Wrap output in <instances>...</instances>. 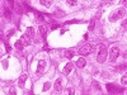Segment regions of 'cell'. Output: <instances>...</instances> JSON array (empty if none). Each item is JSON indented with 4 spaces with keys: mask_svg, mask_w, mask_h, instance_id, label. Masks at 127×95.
<instances>
[{
    "mask_svg": "<svg viewBox=\"0 0 127 95\" xmlns=\"http://www.w3.org/2000/svg\"><path fill=\"white\" fill-rule=\"evenodd\" d=\"M26 80H27V75L24 73V75H22L19 77V81H18V84H19V86L20 88H23L24 86V84H26Z\"/></svg>",
    "mask_w": 127,
    "mask_h": 95,
    "instance_id": "cell-10",
    "label": "cell"
},
{
    "mask_svg": "<svg viewBox=\"0 0 127 95\" xmlns=\"http://www.w3.org/2000/svg\"><path fill=\"white\" fill-rule=\"evenodd\" d=\"M13 33H14V29H10L8 33H6V37H10V36H13Z\"/></svg>",
    "mask_w": 127,
    "mask_h": 95,
    "instance_id": "cell-20",
    "label": "cell"
},
{
    "mask_svg": "<svg viewBox=\"0 0 127 95\" xmlns=\"http://www.w3.org/2000/svg\"><path fill=\"white\" fill-rule=\"evenodd\" d=\"M72 56H74V52H71V51H66V52H65V57H66V58L71 60Z\"/></svg>",
    "mask_w": 127,
    "mask_h": 95,
    "instance_id": "cell-14",
    "label": "cell"
},
{
    "mask_svg": "<svg viewBox=\"0 0 127 95\" xmlns=\"http://www.w3.org/2000/svg\"><path fill=\"white\" fill-rule=\"evenodd\" d=\"M72 69H74V66H72V63H71V62L66 63V66L64 67V73H65V75H69V73L72 71Z\"/></svg>",
    "mask_w": 127,
    "mask_h": 95,
    "instance_id": "cell-7",
    "label": "cell"
},
{
    "mask_svg": "<svg viewBox=\"0 0 127 95\" xmlns=\"http://www.w3.org/2000/svg\"><path fill=\"white\" fill-rule=\"evenodd\" d=\"M32 43V41H31V37L28 36V34H24V36H22L18 41H17V43H15V47L18 48V49H22L23 47H27V46H29Z\"/></svg>",
    "mask_w": 127,
    "mask_h": 95,
    "instance_id": "cell-1",
    "label": "cell"
},
{
    "mask_svg": "<svg viewBox=\"0 0 127 95\" xmlns=\"http://www.w3.org/2000/svg\"><path fill=\"white\" fill-rule=\"evenodd\" d=\"M122 84H123V85L127 84V76L126 75H123V77H122Z\"/></svg>",
    "mask_w": 127,
    "mask_h": 95,
    "instance_id": "cell-19",
    "label": "cell"
},
{
    "mask_svg": "<svg viewBox=\"0 0 127 95\" xmlns=\"http://www.w3.org/2000/svg\"><path fill=\"white\" fill-rule=\"evenodd\" d=\"M67 4H69V5H75L76 1H71V0H67Z\"/></svg>",
    "mask_w": 127,
    "mask_h": 95,
    "instance_id": "cell-21",
    "label": "cell"
},
{
    "mask_svg": "<svg viewBox=\"0 0 127 95\" xmlns=\"http://www.w3.org/2000/svg\"><path fill=\"white\" fill-rule=\"evenodd\" d=\"M36 17H37V20H38V22H42V20H43V17H42L41 14H38V13H37Z\"/></svg>",
    "mask_w": 127,
    "mask_h": 95,
    "instance_id": "cell-18",
    "label": "cell"
},
{
    "mask_svg": "<svg viewBox=\"0 0 127 95\" xmlns=\"http://www.w3.org/2000/svg\"><path fill=\"white\" fill-rule=\"evenodd\" d=\"M74 93H75V91H74V89H72V88H67L65 91H64V94H66V95H70V94L72 95Z\"/></svg>",
    "mask_w": 127,
    "mask_h": 95,
    "instance_id": "cell-15",
    "label": "cell"
},
{
    "mask_svg": "<svg viewBox=\"0 0 127 95\" xmlns=\"http://www.w3.org/2000/svg\"><path fill=\"white\" fill-rule=\"evenodd\" d=\"M9 94H12V95H15V94H17L15 89H14V88H10V89H9Z\"/></svg>",
    "mask_w": 127,
    "mask_h": 95,
    "instance_id": "cell-17",
    "label": "cell"
},
{
    "mask_svg": "<svg viewBox=\"0 0 127 95\" xmlns=\"http://www.w3.org/2000/svg\"><path fill=\"white\" fill-rule=\"evenodd\" d=\"M85 65H87V61H85V58H83V57H80V58L76 61V66H78L79 69H83Z\"/></svg>",
    "mask_w": 127,
    "mask_h": 95,
    "instance_id": "cell-9",
    "label": "cell"
},
{
    "mask_svg": "<svg viewBox=\"0 0 127 95\" xmlns=\"http://www.w3.org/2000/svg\"><path fill=\"white\" fill-rule=\"evenodd\" d=\"M39 3L42 4V5H45V6H51V4H52V0H39Z\"/></svg>",
    "mask_w": 127,
    "mask_h": 95,
    "instance_id": "cell-13",
    "label": "cell"
},
{
    "mask_svg": "<svg viewBox=\"0 0 127 95\" xmlns=\"http://www.w3.org/2000/svg\"><path fill=\"white\" fill-rule=\"evenodd\" d=\"M105 57H107V49H105V46L104 45H100L99 46V53L97 56V61L103 63L105 61Z\"/></svg>",
    "mask_w": 127,
    "mask_h": 95,
    "instance_id": "cell-3",
    "label": "cell"
},
{
    "mask_svg": "<svg viewBox=\"0 0 127 95\" xmlns=\"http://www.w3.org/2000/svg\"><path fill=\"white\" fill-rule=\"evenodd\" d=\"M5 47H6V51H8V52H9V51H10V46H9V45H8V43H6V45H5Z\"/></svg>",
    "mask_w": 127,
    "mask_h": 95,
    "instance_id": "cell-23",
    "label": "cell"
},
{
    "mask_svg": "<svg viewBox=\"0 0 127 95\" xmlns=\"http://www.w3.org/2000/svg\"><path fill=\"white\" fill-rule=\"evenodd\" d=\"M93 28H94V22H92L90 25H89V29H90V30H93Z\"/></svg>",
    "mask_w": 127,
    "mask_h": 95,
    "instance_id": "cell-22",
    "label": "cell"
},
{
    "mask_svg": "<svg viewBox=\"0 0 127 95\" xmlns=\"http://www.w3.org/2000/svg\"><path fill=\"white\" fill-rule=\"evenodd\" d=\"M26 34H28L31 38H33V36H34V29L32 28V27H28V28H27V33H26Z\"/></svg>",
    "mask_w": 127,
    "mask_h": 95,
    "instance_id": "cell-12",
    "label": "cell"
},
{
    "mask_svg": "<svg viewBox=\"0 0 127 95\" xmlns=\"http://www.w3.org/2000/svg\"><path fill=\"white\" fill-rule=\"evenodd\" d=\"M92 49H93V46L92 45H85V46H83L79 51H78V53L80 55V56H87V55H89L90 52H92Z\"/></svg>",
    "mask_w": 127,
    "mask_h": 95,
    "instance_id": "cell-4",
    "label": "cell"
},
{
    "mask_svg": "<svg viewBox=\"0 0 127 95\" xmlns=\"http://www.w3.org/2000/svg\"><path fill=\"white\" fill-rule=\"evenodd\" d=\"M54 89H55L56 93H61V91H62V80H61V79H57V80L55 81Z\"/></svg>",
    "mask_w": 127,
    "mask_h": 95,
    "instance_id": "cell-6",
    "label": "cell"
},
{
    "mask_svg": "<svg viewBox=\"0 0 127 95\" xmlns=\"http://www.w3.org/2000/svg\"><path fill=\"white\" fill-rule=\"evenodd\" d=\"M45 66H46V61H45V60H41V61L38 62L37 72H43V70H45Z\"/></svg>",
    "mask_w": 127,
    "mask_h": 95,
    "instance_id": "cell-8",
    "label": "cell"
},
{
    "mask_svg": "<svg viewBox=\"0 0 127 95\" xmlns=\"http://www.w3.org/2000/svg\"><path fill=\"white\" fill-rule=\"evenodd\" d=\"M125 14H126L125 9H123V8H120V9H117V10H114V12L111 13V15H109V20H111V22H116V20L121 19Z\"/></svg>",
    "mask_w": 127,
    "mask_h": 95,
    "instance_id": "cell-2",
    "label": "cell"
},
{
    "mask_svg": "<svg viewBox=\"0 0 127 95\" xmlns=\"http://www.w3.org/2000/svg\"><path fill=\"white\" fill-rule=\"evenodd\" d=\"M118 56H120V48L118 47H112L109 49V60L113 62V61L117 60Z\"/></svg>",
    "mask_w": 127,
    "mask_h": 95,
    "instance_id": "cell-5",
    "label": "cell"
},
{
    "mask_svg": "<svg viewBox=\"0 0 127 95\" xmlns=\"http://www.w3.org/2000/svg\"><path fill=\"white\" fill-rule=\"evenodd\" d=\"M38 30H39V33H41V36L43 37V39H45V38H46V27H43V25H39Z\"/></svg>",
    "mask_w": 127,
    "mask_h": 95,
    "instance_id": "cell-11",
    "label": "cell"
},
{
    "mask_svg": "<svg viewBox=\"0 0 127 95\" xmlns=\"http://www.w3.org/2000/svg\"><path fill=\"white\" fill-rule=\"evenodd\" d=\"M4 14H5V18H10V15H12V12H10L8 8H5V9H4Z\"/></svg>",
    "mask_w": 127,
    "mask_h": 95,
    "instance_id": "cell-16",
    "label": "cell"
}]
</instances>
